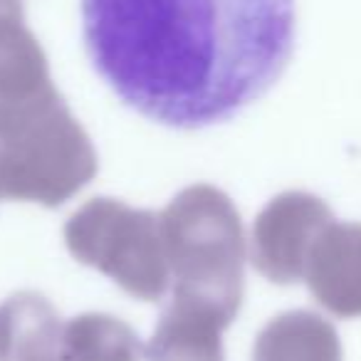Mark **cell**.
<instances>
[{
	"instance_id": "cell-1",
	"label": "cell",
	"mask_w": 361,
	"mask_h": 361,
	"mask_svg": "<svg viewBox=\"0 0 361 361\" xmlns=\"http://www.w3.org/2000/svg\"><path fill=\"white\" fill-rule=\"evenodd\" d=\"M109 90L151 121L203 129L260 99L295 50V0H82Z\"/></svg>"
},
{
	"instance_id": "cell-2",
	"label": "cell",
	"mask_w": 361,
	"mask_h": 361,
	"mask_svg": "<svg viewBox=\"0 0 361 361\" xmlns=\"http://www.w3.org/2000/svg\"><path fill=\"white\" fill-rule=\"evenodd\" d=\"M97 176V151L55 85L0 102L6 198L57 208Z\"/></svg>"
},
{
	"instance_id": "cell-3",
	"label": "cell",
	"mask_w": 361,
	"mask_h": 361,
	"mask_svg": "<svg viewBox=\"0 0 361 361\" xmlns=\"http://www.w3.org/2000/svg\"><path fill=\"white\" fill-rule=\"evenodd\" d=\"M173 300L233 322L245 295V233L235 203L216 186H188L161 213Z\"/></svg>"
},
{
	"instance_id": "cell-4",
	"label": "cell",
	"mask_w": 361,
	"mask_h": 361,
	"mask_svg": "<svg viewBox=\"0 0 361 361\" xmlns=\"http://www.w3.org/2000/svg\"><path fill=\"white\" fill-rule=\"evenodd\" d=\"M65 243L77 262L104 272L126 295L159 302L169 290L161 218L116 198H92L65 223Z\"/></svg>"
},
{
	"instance_id": "cell-5",
	"label": "cell",
	"mask_w": 361,
	"mask_h": 361,
	"mask_svg": "<svg viewBox=\"0 0 361 361\" xmlns=\"http://www.w3.org/2000/svg\"><path fill=\"white\" fill-rule=\"evenodd\" d=\"M331 223V208L314 193L285 191L275 196L252 226L250 257L255 270L275 285L305 280L312 250Z\"/></svg>"
},
{
	"instance_id": "cell-6",
	"label": "cell",
	"mask_w": 361,
	"mask_h": 361,
	"mask_svg": "<svg viewBox=\"0 0 361 361\" xmlns=\"http://www.w3.org/2000/svg\"><path fill=\"white\" fill-rule=\"evenodd\" d=\"M312 297L339 319L361 317V223H331L307 262Z\"/></svg>"
},
{
	"instance_id": "cell-7",
	"label": "cell",
	"mask_w": 361,
	"mask_h": 361,
	"mask_svg": "<svg viewBox=\"0 0 361 361\" xmlns=\"http://www.w3.org/2000/svg\"><path fill=\"white\" fill-rule=\"evenodd\" d=\"M65 322L37 292H16L0 307V361H62Z\"/></svg>"
},
{
	"instance_id": "cell-8",
	"label": "cell",
	"mask_w": 361,
	"mask_h": 361,
	"mask_svg": "<svg viewBox=\"0 0 361 361\" xmlns=\"http://www.w3.org/2000/svg\"><path fill=\"white\" fill-rule=\"evenodd\" d=\"M231 324L208 307L171 300L144 356L146 361H226L223 331Z\"/></svg>"
},
{
	"instance_id": "cell-9",
	"label": "cell",
	"mask_w": 361,
	"mask_h": 361,
	"mask_svg": "<svg viewBox=\"0 0 361 361\" xmlns=\"http://www.w3.org/2000/svg\"><path fill=\"white\" fill-rule=\"evenodd\" d=\"M252 361H341V341L334 324L317 312H282L257 334Z\"/></svg>"
},
{
	"instance_id": "cell-10",
	"label": "cell",
	"mask_w": 361,
	"mask_h": 361,
	"mask_svg": "<svg viewBox=\"0 0 361 361\" xmlns=\"http://www.w3.org/2000/svg\"><path fill=\"white\" fill-rule=\"evenodd\" d=\"M139 334L119 317L87 312L65 322L62 361H141Z\"/></svg>"
},
{
	"instance_id": "cell-11",
	"label": "cell",
	"mask_w": 361,
	"mask_h": 361,
	"mask_svg": "<svg viewBox=\"0 0 361 361\" xmlns=\"http://www.w3.org/2000/svg\"><path fill=\"white\" fill-rule=\"evenodd\" d=\"M23 20H25V13H23L20 0H0V27Z\"/></svg>"
},
{
	"instance_id": "cell-12",
	"label": "cell",
	"mask_w": 361,
	"mask_h": 361,
	"mask_svg": "<svg viewBox=\"0 0 361 361\" xmlns=\"http://www.w3.org/2000/svg\"><path fill=\"white\" fill-rule=\"evenodd\" d=\"M3 198H6V193H3V180H0V201H3Z\"/></svg>"
}]
</instances>
